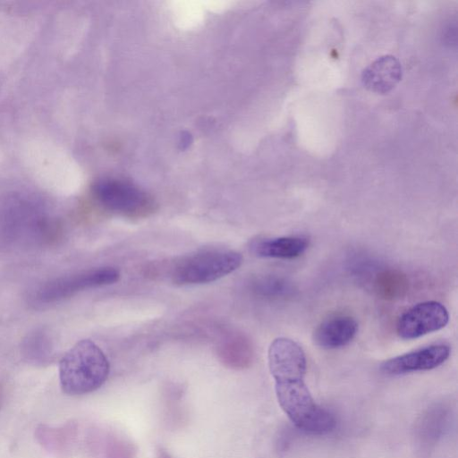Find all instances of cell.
Segmentation results:
<instances>
[{
	"label": "cell",
	"mask_w": 458,
	"mask_h": 458,
	"mask_svg": "<svg viewBox=\"0 0 458 458\" xmlns=\"http://www.w3.org/2000/svg\"><path fill=\"white\" fill-rule=\"evenodd\" d=\"M267 358L278 403L291 421L310 434L332 431L335 417L316 403L305 384L307 360L303 349L290 338L278 337L271 343Z\"/></svg>",
	"instance_id": "6da1fadb"
},
{
	"label": "cell",
	"mask_w": 458,
	"mask_h": 458,
	"mask_svg": "<svg viewBox=\"0 0 458 458\" xmlns=\"http://www.w3.org/2000/svg\"><path fill=\"white\" fill-rule=\"evenodd\" d=\"M110 371L104 352L93 341L83 339L68 350L59 361V382L68 395H82L100 388Z\"/></svg>",
	"instance_id": "7a4b0ae2"
},
{
	"label": "cell",
	"mask_w": 458,
	"mask_h": 458,
	"mask_svg": "<svg viewBox=\"0 0 458 458\" xmlns=\"http://www.w3.org/2000/svg\"><path fill=\"white\" fill-rule=\"evenodd\" d=\"M243 258L234 250H215L189 256L172 271L178 284H200L216 281L241 267Z\"/></svg>",
	"instance_id": "3957f363"
},
{
	"label": "cell",
	"mask_w": 458,
	"mask_h": 458,
	"mask_svg": "<svg viewBox=\"0 0 458 458\" xmlns=\"http://www.w3.org/2000/svg\"><path fill=\"white\" fill-rule=\"evenodd\" d=\"M93 194L106 209L126 216H144L154 210V200L136 185L119 179H101Z\"/></svg>",
	"instance_id": "277c9868"
},
{
	"label": "cell",
	"mask_w": 458,
	"mask_h": 458,
	"mask_svg": "<svg viewBox=\"0 0 458 458\" xmlns=\"http://www.w3.org/2000/svg\"><path fill=\"white\" fill-rule=\"evenodd\" d=\"M119 278L120 272L111 267L86 270L47 284L39 290L38 299L45 303L54 302L83 290L114 284Z\"/></svg>",
	"instance_id": "5b68a950"
},
{
	"label": "cell",
	"mask_w": 458,
	"mask_h": 458,
	"mask_svg": "<svg viewBox=\"0 0 458 458\" xmlns=\"http://www.w3.org/2000/svg\"><path fill=\"white\" fill-rule=\"evenodd\" d=\"M448 321V311L442 303L427 301L412 306L400 316L396 332L402 339H416L444 328Z\"/></svg>",
	"instance_id": "8992f818"
},
{
	"label": "cell",
	"mask_w": 458,
	"mask_h": 458,
	"mask_svg": "<svg viewBox=\"0 0 458 458\" xmlns=\"http://www.w3.org/2000/svg\"><path fill=\"white\" fill-rule=\"evenodd\" d=\"M450 355L445 344H434L415 351L391 358L381 364L386 375H403L411 372L430 370L442 365Z\"/></svg>",
	"instance_id": "52a82bcc"
},
{
	"label": "cell",
	"mask_w": 458,
	"mask_h": 458,
	"mask_svg": "<svg viewBox=\"0 0 458 458\" xmlns=\"http://www.w3.org/2000/svg\"><path fill=\"white\" fill-rule=\"evenodd\" d=\"M403 69L397 58L383 55L366 67L361 74L363 86L377 94L390 92L402 80Z\"/></svg>",
	"instance_id": "ba28073f"
},
{
	"label": "cell",
	"mask_w": 458,
	"mask_h": 458,
	"mask_svg": "<svg viewBox=\"0 0 458 458\" xmlns=\"http://www.w3.org/2000/svg\"><path fill=\"white\" fill-rule=\"evenodd\" d=\"M358 332L357 321L350 316H335L321 322L313 333L314 343L324 349L350 344Z\"/></svg>",
	"instance_id": "9c48e42d"
},
{
	"label": "cell",
	"mask_w": 458,
	"mask_h": 458,
	"mask_svg": "<svg viewBox=\"0 0 458 458\" xmlns=\"http://www.w3.org/2000/svg\"><path fill=\"white\" fill-rule=\"evenodd\" d=\"M309 247L303 236H283L262 239L252 243L253 253L260 258L293 259L302 255Z\"/></svg>",
	"instance_id": "30bf717a"
},
{
	"label": "cell",
	"mask_w": 458,
	"mask_h": 458,
	"mask_svg": "<svg viewBox=\"0 0 458 458\" xmlns=\"http://www.w3.org/2000/svg\"><path fill=\"white\" fill-rule=\"evenodd\" d=\"M407 278L399 271L387 270L376 279V290L385 299H394L403 295L407 290Z\"/></svg>",
	"instance_id": "8fae6325"
},
{
	"label": "cell",
	"mask_w": 458,
	"mask_h": 458,
	"mask_svg": "<svg viewBox=\"0 0 458 458\" xmlns=\"http://www.w3.org/2000/svg\"><path fill=\"white\" fill-rule=\"evenodd\" d=\"M254 291L262 296L276 297L287 294L291 288L289 284L281 278L266 276L254 283Z\"/></svg>",
	"instance_id": "7c38bea8"
}]
</instances>
